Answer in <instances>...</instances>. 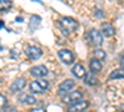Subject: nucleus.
Segmentation results:
<instances>
[{"mask_svg":"<svg viewBox=\"0 0 124 112\" xmlns=\"http://www.w3.org/2000/svg\"><path fill=\"white\" fill-rule=\"evenodd\" d=\"M58 26L62 29V31H63L65 34H71V33H73V31H76V30H77L78 23L76 21L75 19L65 16V17H61L60 19Z\"/></svg>","mask_w":124,"mask_h":112,"instance_id":"obj_1","label":"nucleus"},{"mask_svg":"<svg viewBox=\"0 0 124 112\" xmlns=\"http://www.w3.org/2000/svg\"><path fill=\"white\" fill-rule=\"evenodd\" d=\"M48 82L46 80H36L30 84V91L32 94H42L48 90Z\"/></svg>","mask_w":124,"mask_h":112,"instance_id":"obj_2","label":"nucleus"},{"mask_svg":"<svg viewBox=\"0 0 124 112\" xmlns=\"http://www.w3.org/2000/svg\"><path fill=\"white\" fill-rule=\"evenodd\" d=\"M25 54L31 60H39L41 56H42V50H41L39 46L30 45V46H27L25 49Z\"/></svg>","mask_w":124,"mask_h":112,"instance_id":"obj_3","label":"nucleus"},{"mask_svg":"<svg viewBox=\"0 0 124 112\" xmlns=\"http://www.w3.org/2000/svg\"><path fill=\"white\" fill-rule=\"evenodd\" d=\"M88 39H89V43L94 46H101L103 43V35L96 29H92L88 33Z\"/></svg>","mask_w":124,"mask_h":112,"instance_id":"obj_4","label":"nucleus"},{"mask_svg":"<svg viewBox=\"0 0 124 112\" xmlns=\"http://www.w3.org/2000/svg\"><path fill=\"white\" fill-rule=\"evenodd\" d=\"M75 86H76V84H75L73 80H65L63 82H61L60 86H58V92L61 95H66V94L71 92V91L75 88Z\"/></svg>","mask_w":124,"mask_h":112,"instance_id":"obj_5","label":"nucleus"},{"mask_svg":"<svg viewBox=\"0 0 124 112\" xmlns=\"http://www.w3.org/2000/svg\"><path fill=\"white\" fill-rule=\"evenodd\" d=\"M82 98V92L81 91H75V92H68L62 97V102L65 103H73L77 101H81Z\"/></svg>","mask_w":124,"mask_h":112,"instance_id":"obj_6","label":"nucleus"},{"mask_svg":"<svg viewBox=\"0 0 124 112\" xmlns=\"http://www.w3.org/2000/svg\"><path fill=\"white\" fill-rule=\"evenodd\" d=\"M58 57H60V60L62 61V62H65L67 65L72 64V62H73V60H75L73 54H72L70 50H60V51H58Z\"/></svg>","mask_w":124,"mask_h":112,"instance_id":"obj_7","label":"nucleus"},{"mask_svg":"<svg viewBox=\"0 0 124 112\" xmlns=\"http://www.w3.org/2000/svg\"><path fill=\"white\" fill-rule=\"evenodd\" d=\"M88 105L89 103L87 101H77V102H73L68 106V111L70 112H82L88 107Z\"/></svg>","mask_w":124,"mask_h":112,"instance_id":"obj_8","label":"nucleus"},{"mask_svg":"<svg viewBox=\"0 0 124 112\" xmlns=\"http://www.w3.org/2000/svg\"><path fill=\"white\" fill-rule=\"evenodd\" d=\"M25 86H26V80L24 77H19L14 81V84L10 87V91L11 92H20L25 88Z\"/></svg>","mask_w":124,"mask_h":112,"instance_id":"obj_9","label":"nucleus"},{"mask_svg":"<svg viewBox=\"0 0 124 112\" xmlns=\"http://www.w3.org/2000/svg\"><path fill=\"white\" fill-rule=\"evenodd\" d=\"M47 67L44 65H40V66H35L32 69H30V74L35 76V77H45L47 75Z\"/></svg>","mask_w":124,"mask_h":112,"instance_id":"obj_10","label":"nucleus"},{"mask_svg":"<svg viewBox=\"0 0 124 112\" xmlns=\"http://www.w3.org/2000/svg\"><path fill=\"white\" fill-rule=\"evenodd\" d=\"M101 29H102V35L106 36V37H112L116 33L114 27H113L112 24H109V23H103L101 25Z\"/></svg>","mask_w":124,"mask_h":112,"instance_id":"obj_11","label":"nucleus"},{"mask_svg":"<svg viewBox=\"0 0 124 112\" xmlns=\"http://www.w3.org/2000/svg\"><path fill=\"white\" fill-rule=\"evenodd\" d=\"M72 74H73L77 78H83L86 76V70L81 64H77L72 67Z\"/></svg>","mask_w":124,"mask_h":112,"instance_id":"obj_12","label":"nucleus"},{"mask_svg":"<svg viewBox=\"0 0 124 112\" xmlns=\"http://www.w3.org/2000/svg\"><path fill=\"white\" fill-rule=\"evenodd\" d=\"M19 101L21 103H25V105H35L37 102V100L34 96H30V95H26V94L20 95L19 96Z\"/></svg>","mask_w":124,"mask_h":112,"instance_id":"obj_13","label":"nucleus"},{"mask_svg":"<svg viewBox=\"0 0 124 112\" xmlns=\"http://www.w3.org/2000/svg\"><path fill=\"white\" fill-rule=\"evenodd\" d=\"M89 67H91V71L93 74H97V72H99V71L102 70V64H101V61L93 59V60H91V62H89Z\"/></svg>","mask_w":124,"mask_h":112,"instance_id":"obj_14","label":"nucleus"},{"mask_svg":"<svg viewBox=\"0 0 124 112\" xmlns=\"http://www.w3.org/2000/svg\"><path fill=\"white\" fill-rule=\"evenodd\" d=\"M118 78H124V70L123 69L114 70L109 75V80H118Z\"/></svg>","mask_w":124,"mask_h":112,"instance_id":"obj_15","label":"nucleus"},{"mask_svg":"<svg viewBox=\"0 0 124 112\" xmlns=\"http://www.w3.org/2000/svg\"><path fill=\"white\" fill-rule=\"evenodd\" d=\"M13 6L11 0H0V13L8 11V10Z\"/></svg>","mask_w":124,"mask_h":112,"instance_id":"obj_16","label":"nucleus"},{"mask_svg":"<svg viewBox=\"0 0 124 112\" xmlns=\"http://www.w3.org/2000/svg\"><path fill=\"white\" fill-rule=\"evenodd\" d=\"M85 82H86L88 86H94V85L97 84V78H96L94 75H93V72H92V74H86V76H85Z\"/></svg>","mask_w":124,"mask_h":112,"instance_id":"obj_17","label":"nucleus"},{"mask_svg":"<svg viewBox=\"0 0 124 112\" xmlns=\"http://www.w3.org/2000/svg\"><path fill=\"white\" fill-rule=\"evenodd\" d=\"M93 56H94V59H96V60L101 61V60H104V59H106L107 54H106L104 51H103V50H96V51L93 52Z\"/></svg>","mask_w":124,"mask_h":112,"instance_id":"obj_18","label":"nucleus"},{"mask_svg":"<svg viewBox=\"0 0 124 112\" xmlns=\"http://www.w3.org/2000/svg\"><path fill=\"white\" fill-rule=\"evenodd\" d=\"M5 105H6V98H5V96L0 95V110L4 108V107H5Z\"/></svg>","mask_w":124,"mask_h":112,"instance_id":"obj_19","label":"nucleus"},{"mask_svg":"<svg viewBox=\"0 0 124 112\" xmlns=\"http://www.w3.org/2000/svg\"><path fill=\"white\" fill-rule=\"evenodd\" d=\"M30 112H46V110H45V108H41V107H40V108H34V110H31Z\"/></svg>","mask_w":124,"mask_h":112,"instance_id":"obj_20","label":"nucleus"},{"mask_svg":"<svg viewBox=\"0 0 124 112\" xmlns=\"http://www.w3.org/2000/svg\"><path fill=\"white\" fill-rule=\"evenodd\" d=\"M120 64H122V66H123V70H124V56L120 59Z\"/></svg>","mask_w":124,"mask_h":112,"instance_id":"obj_21","label":"nucleus"},{"mask_svg":"<svg viewBox=\"0 0 124 112\" xmlns=\"http://www.w3.org/2000/svg\"><path fill=\"white\" fill-rule=\"evenodd\" d=\"M1 25H3V21H0V27H1Z\"/></svg>","mask_w":124,"mask_h":112,"instance_id":"obj_22","label":"nucleus"},{"mask_svg":"<svg viewBox=\"0 0 124 112\" xmlns=\"http://www.w3.org/2000/svg\"><path fill=\"white\" fill-rule=\"evenodd\" d=\"M65 1H67V0H65Z\"/></svg>","mask_w":124,"mask_h":112,"instance_id":"obj_23","label":"nucleus"}]
</instances>
